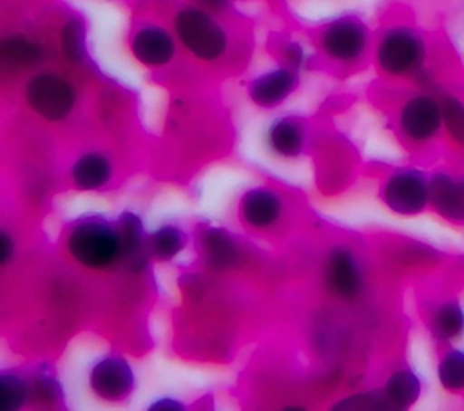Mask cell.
<instances>
[{
    "instance_id": "obj_12",
    "label": "cell",
    "mask_w": 464,
    "mask_h": 411,
    "mask_svg": "<svg viewBox=\"0 0 464 411\" xmlns=\"http://www.w3.org/2000/svg\"><path fill=\"white\" fill-rule=\"evenodd\" d=\"M297 87V74L288 69H274L257 76L250 85V98L261 107H276Z\"/></svg>"
},
{
    "instance_id": "obj_13",
    "label": "cell",
    "mask_w": 464,
    "mask_h": 411,
    "mask_svg": "<svg viewBox=\"0 0 464 411\" xmlns=\"http://www.w3.org/2000/svg\"><path fill=\"white\" fill-rule=\"evenodd\" d=\"M132 54L143 65H165L174 56V42L161 27H143L132 38Z\"/></svg>"
},
{
    "instance_id": "obj_17",
    "label": "cell",
    "mask_w": 464,
    "mask_h": 411,
    "mask_svg": "<svg viewBox=\"0 0 464 411\" xmlns=\"http://www.w3.org/2000/svg\"><path fill=\"white\" fill-rule=\"evenodd\" d=\"M266 139L277 156L295 158L304 147V130L295 119L281 118L270 125Z\"/></svg>"
},
{
    "instance_id": "obj_6",
    "label": "cell",
    "mask_w": 464,
    "mask_h": 411,
    "mask_svg": "<svg viewBox=\"0 0 464 411\" xmlns=\"http://www.w3.org/2000/svg\"><path fill=\"white\" fill-rule=\"evenodd\" d=\"M89 386L105 402L125 400L134 387L132 368L120 357L100 358L89 373Z\"/></svg>"
},
{
    "instance_id": "obj_14",
    "label": "cell",
    "mask_w": 464,
    "mask_h": 411,
    "mask_svg": "<svg viewBox=\"0 0 464 411\" xmlns=\"http://www.w3.org/2000/svg\"><path fill=\"white\" fill-rule=\"evenodd\" d=\"M111 176H112V165L100 152H87L80 156L71 168L72 185L78 190H87V192L105 186L111 181Z\"/></svg>"
},
{
    "instance_id": "obj_20",
    "label": "cell",
    "mask_w": 464,
    "mask_h": 411,
    "mask_svg": "<svg viewBox=\"0 0 464 411\" xmlns=\"http://www.w3.org/2000/svg\"><path fill=\"white\" fill-rule=\"evenodd\" d=\"M431 324H433V331L440 339L444 340L457 339L464 333V310L455 301L444 302L433 313Z\"/></svg>"
},
{
    "instance_id": "obj_22",
    "label": "cell",
    "mask_w": 464,
    "mask_h": 411,
    "mask_svg": "<svg viewBox=\"0 0 464 411\" xmlns=\"http://www.w3.org/2000/svg\"><path fill=\"white\" fill-rule=\"evenodd\" d=\"M437 377L446 391H464V349L448 351L437 366Z\"/></svg>"
},
{
    "instance_id": "obj_27",
    "label": "cell",
    "mask_w": 464,
    "mask_h": 411,
    "mask_svg": "<svg viewBox=\"0 0 464 411\" xmlns=\"http://www.w3.org/2000/svg\"><path fill=\"white\" fill-rule=\"evenodd\" d=\"M13 253H14L13 239L9 237L7 232H2V235H0V263L7 264V261L13 257Z\"/></svg>"
},
{
    "instance_id": "obj_8",
    "label": "cell",
    "mask_w": 464,
    "mask_h": 411,
    "mask_svg": "<svg viewBox=\"0 0 464 411\" xmlns=\"http://www.w3.org/2000/svg\"><path fill=\"white\" fill-rule=\"evenodd\" d=\"M442 123V109L431 96H415L401 110V127L413 141L433 138Z\"/></svg>"
},
{
    "instance_id": "obj_15",
    "label": "cell",
    "mask_w": 464,
    "mask_h": 411,
    "mask_svg": "<svg viewBox=\"0 0 464 411\" xmlns=\"http://www.w3.org/2000/svg\"><path fill=\"white\" fill-rule=\"evenodd\" d=\"M201 250L205 263L218 272H225L239 261V248L236 241L221 228H210L201 237Z\"/></svg>"
},
{
    "instance_id": "obj_2",
    "label": "cell",
    "mask_w": 464,
    "mask_h": 411,
    "mask_svg": "<svg viewBox=\"0 0 464 411\" xmlns=\"http://www.w3.org/2000/svg\"><path fill=\"white\" fill-rule=\"evenodd\" d=\"M176 33L181 43L201 60H214L227 47L225 31L198 7H187L178 13Z\"/></svg>"
},
{
    "instance_id": "obj_21",
    "label": "cell",
    "mask_w": 464,
    "mask_h": 411,
    "mask_svg": "<svg viewBox=\"0 0 464 411\" xmlns=\"http://www.w3.org/2000/svg\"><path fill=\"white\" fill-rule=\"evenodd\" d=\"M0 56L4 63L24 67V65H33L34 62L40 60V49L36 43H33L24 36H9L2 42Z\"/></svg>"
},
{
    "instance_id": "obj_9",
    "label": "cell",
    "mask_w": 464,
    "mask_h": 411,
    "mask_svg": "<svg viewBox=\"0 0 464 411\" xmlns=\"http://www.w3.org/2000/svg\"><path fill=\"white\" fill-rule=\"evenodd\" d=\"M321 43L330 58L348 62L362 53L366 45V31L362 24L353 18H339L324 29Z\"/></svg>"
},
{
    "instance_id": "obj_7",
    "label": "cell",
    "mask_w": 464,
    "mask_h": 411,
    "mask_svg": "<svg viewBox=\"0 0 464 411\" xmlns=\"http://www.w3.org/2000/svg\"><path fill=\"white\" fill-rule=\"evenodd\" d=\"M324 284L343 301H352L361 293L364 284L362 272L348 248L337 246L330 252L324 264Z\"/></svg>"
},
{
    "instance_id": "obj_3",
    "label": "cell",
    "mask_w": 464,
    "mask_h": 411,
    "mask_svg": "<svg viewBox=\"0 0 464 411\" xmlns=\"http://www.w3.org/2000/svg\"><path fill=\"white\" fill-rule=\"evenodd\" d=\"M27 105L47 121H62L74 107V89L53 72L33 76L25 85Z\"/></svg>"
},
{
    "instance_id": "obj_25",
    "label": "cell",
    "mask_w": 464,
    "mask_h": 411,
    "mask_svg": "<svg viewBox=\"0 0 464 411\" xmlns=\"http://www.w3.org/2000/svg\"><path fill=\"white\" fill-rule=\"evenodd\" d=\"M62 43H63V51L69 56V60L72 62H80L85 54V31L82 22L78 20H71L67 22V25L63 27L62 33Z\"/></svg>"
},
{
    "instance_id": "obj_5",
    "label": "cell",
    "mask_w": 464,
    "mask_h": 411,
    "mask_svg": "<svg viewBox=\"0 0 464 411\" xmlns=\"http://www.w3.org/2000/svg\"><path fill=\"white\" fill-rule=\"evenodd\" d=\"M424 47L420 38L410 29H392L381 40L377 60L382 71L390 74H404L419 67Z\"/></svg>"
},
{
    "instance_id": "obj_1",
    "label": "cell",
    "mask_w": 464,
    "mask_h": 411,
    "mask_svg": "<svg viewBox=\"0 0 464 411\" xmlns=\"http://www.w3.org/2000/svg\"><path fill=\"white\" fill-rule=\"evenodd\" d=\"M65 246L69 255L83 268L103 270L121 261L118 226L100 217L76 221L67 232Z\"/></svg>"
},
{
    "instance_id": "obj_28",
    "label": "cell",
    "mask_w": 464,
    "mask_h": 411,
    "mask_svg": "<svg viewBox=\"0 0 464 411\" xmlns=\"http://www.w3.org/2000/svg\"><path fill=\"white\" fill-rule=\"evenodd\" d=\"M207 4H212V5H219L223 0H205Z\"/></svg>"
},
{
    "instance_id": "obj_11",
    "label": "cell",
    "mask_w": 464,
    "mask_h": 411,
    "mask_svg": "<svg viewBox=\"0 0 464 411\" xmlns=\"http://www.w3.org/2000/svg\"><path fill=\"white\" fill-rule=\"evenodd\" d=\"M430 203L439 215L464 223V176L453 177L437 172L430 179Z\"/></svg>"
},
{
    "instance_id": "obj_10",
    "label": "cell",
    "mask_w": 464,
    "mask_h": 411,
    "mask_svg": "<svg viewBox=\"0 0 464 411\" xmlns=\"http://www.w3.org/2000/svg\"><path fill=\"white\" fill-rule=\"evenodd\" d=\"M283 203L279 196L268 188H250L239 201V217L243 225L254 230L270 228L281 215Z\"/></svg>"
},
{
    "instance_id": "obj_26",
    "label": "cell",
    "mask_w": 464,
    "mask_h": 411,
    "mask_svg": "<svg viewBox=\"0 0 464 411\" xmlns=\"http://www.w3.org/2000/svg\"><path fill=\"white\" fill-rule=\"evenodd\" d=\"M33 391H34V395H36L40 400H51L53 395H56V386H54V382L49 380V378H40V380L34 382Z\"/></svg>"
},
{
    "instance_id": "obj_4",
    "label": "cell",
    "mask_w": 464,
    "mask_h": 411,
    "mask_svg": "<svg viewBox=\"0 0 464 411\" xmlns=\"http://www.w3.org/2000/svg\"><path fill=\"white\" fill-rule=\"evenodd\" d=\"M382 199L392 212L415 215L430 203V181L415 168L397 170L386 179Z\"/></svg>"
},
{
    "instance_id": "obj_24",
    "label": "cell",
    "mask_w": 464,
    "mask_h": 411,
    "mask_svg": "<svg viewBox=\"0 0 464 411\" xmlns=\"http://www.w3.org/2000/svg\"><path fill=\"white\" fill-rule=\"evenodd\" d=\"M442 121L451 138L464 145V105L455 98H444L442 101Z\"/></svg>"
},
{
    "instance_id": "obj_16",
    "label": "cell",
    "mask_w": 464,
    "mask_h": 411,
    "mask_svg": "<svg viewBox=\"0 0 464 411\" xmlns=\"http://www.w3.org/2000/svg\"><path fill=\"white\" fill-rule=\"evenodd\" d=\"M420 389H422V384H420V378L417 377V373L404 368V369H397L395 373L390 375V378L384 384L382 393H384L390 407L406 409L419 400Z\"/></svg>"
},
{
    "instance_id": "obj_23",
    "label": "cell",
    "mask_w": 464,
    "mask_h": 411,
    "mask_svg": "<svg viewBox=\"0 0 464 411\" xmlns=\"http://www.w3.org/2000/svg\"><path fill=\"white\" fill-rule=\"evenodd\" d=\"M29 395L27 384L13 373H2L0 377V407L2 411H13L25 404Z\"/></svg>"
},
{
    "instance_id": "obj_19",
    "label": "cell",
    "mask_w": 464,
    "mask_h": 411,
    "mask_svg": "<svg viewBox=\"0 0 464 411\" xmlns=\"http://www.w3.org/2000/svg\"><path fill=\"white\" fill-rule=\"evenodd\" d=\"M185 244H187L185 234L174 225H165L156 232H152V235L149 237V252L158 261L174 259L176 255H179Z\"/></svg>"
},
{
    "instance_id": "obj_18",
    "label": "cell",
    "mask_w": 464,
    "mask_h": 411,
    "mask_svg": "<svg viewBox=\"0 0 464 411\" xmlns=\"http://www.w3.org/2000/svg\"><path fill=\"white\" fill-rule=\"evenodd\" d=\"M116 226L121 239V261H127L129 266L141 263L145 239H143V228L140 219L134 214H123L116 221Z\"/></svg>"
}]
</instances>
